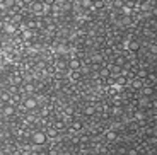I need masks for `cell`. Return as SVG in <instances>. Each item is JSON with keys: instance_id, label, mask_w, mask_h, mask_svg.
Segmentation results:
<instances>
[{"instance_id": "cell-13", "label": "cell", "mask_w": 157, "mask_h": 155, "mask_svg": "<svg viewBox=\"0 0 157 155\" xmlns=\"http://www.w3.org/2000/svg\"><path fill=\"white\" fill-rule=\"evenodd\" d=\"M128 155H138V150H137V148H135V150H133V148H130V150H128Z\"/></svg>"}, {"instance_id": "cell-7", "label": "cell", "mask_w": 157, "mask_h": 155, "mask_svg": "<svg viewBox=\"0 0 157 155\" xmlns=\"http://www.w3.org/2000/svg\"><path fill=\"white\" fill-rule=\"evenodd\" d=\"M33 7H31V10H33V14H36V16H41L43 14V2H33Z\"/></svg>"}, {"instance_id": "cell-2", "label": "cell", "mask_w": 157, "mask_h": 155, "mask_svg": "<svg viewBox=\"0 0 157 155\" xmlns=\"http://www.w3.org/2000/svg\"><path fill=\"white\" fill-rule=\"evenodd\" d=\"M82 60L78 58V56H70V58L67 60V68L70 70V72H80L82 70Z\"/></svg>"}, {"instance_id": "cell-14", "label": "cell", "mask_w": 157, "mask_h": 155, "mask_svg": "<svg viewBox=\"0 0 157 155\" xmlns=\"http://www.w3.org/2000/svg\"><path fill=\"white\" fill-rule=\"evenodd\" d=\"M4 19H2V17H0V32H2V29H4Z\"/></svg>"}, {"instance_id": "cell-11", "label": "cell", "mask_w": 157, "mask_h": 155, "mask_svg": "<svg viewBox=\"0 0 157 155\" xmlns=\"http://www.w3.org/2000/svg\"><path fill=\"white\" fill-rule=\"evenodd\" d=\"M2 112H4L5 116H12V114H14V106H10V104L4 106V109H2Z\"/></svg>"}, {"instance_id": "cell-15", "label": "cell", "mask_w": 157, "mask_h": 155, "mask_svg": "<svg viewBox=\"0 0 157 155\" xmlns=\"http://www.w3.org/2000/svg\"><path fill=\"white\" fill-rule=\"evenodd\" d=\"M2 41H4V34H2V32H0V43H2Z\"/></svg>"}, {"instance_id": "cell-4", "label": "cell", "mask_w": 157, "mask_h": 155, "mask_svg": "<svg viewBox=\"0 0 157 155\" xmlns=\"http://www.w3.org/2000/svg\"><path fill=\"white\" fill-rule=\"evenodd\" d=\"M144 84H145V82L142 80V78H138V77H133L132 80H128V87L132 90H140L142 87H144Z\"/></svg>"}, {"instance_id": "cell-12", "label": "cell", "mask_w": 157, "mask_h": 155, "mask_svg": "<svg viewBox=\"0 0 157 155\" xmlns=\"http://www.w3.org/2000/svg\"><path fill=\"white\" fill-rule=\"evenodd\" d=\"M70 78H72V80L77 82L78 78H80V72H70Z\"/></svg>"}, {"instance_id": "cell-9", "label": "cell", "mask_w": 157, "mask_h": 155, "mask_svg": "<svg viewBox=\"0 0 157 155\" xmlns=\"http://www.w3.org/2000/svg\"><path fill=\"white\" fill-rule=\"evenodd\" d=\"M104 138H106L108 142H116V140H118V133L114 131V130H108V131L104 133Z\"/></svg>"}, {"instance_id": "cell-8", "label": "cell", "mask_w": 157, "mask_h": 155, "mask_svg": "<svg viewBox=\"0 0 157 155\" xmlns=\"http://www.w3.org/2000/svg\"><path fill=\"white\" fill-rule=\"evenodd\" d=\"M68 128L72 130V131H75V133H80L82 131V123H80V121H77V119H72V123H70V126H68Z\"/></svg>"}, {"instance_id": "cell-6", "label": "cell", "mask_w": 157, "mask_h": 155, "mask_svg": "<svg viewBox=\"0 0 157 155\" xmlns=\"http://www.w3.org/2000/svg\"><path fill=\"white\" fill-rule=\"evenodd\" d=\"M140 92H142V97L154 96V85H147V84H144V87L140 89Z\"/></svg>"}, {"instance_id": "cell-5", "label": "cell", "mask_w": 157, "mask_h": 155, "mask_svg": "<svg viewBox=\"0 0 157 155\" xmlns=\"http://www.w3.org/2000/svg\"><path fill=\"white\" fill-rule=\"evenodd\" d=\"M33 38H34V32L29 31V29H26V27H22V31H21V41H22V43L33 41Z\"/></svg>"}, {"instance_id": "cell-1", "label": "cell", "mask_w": 157, "mask_h": 155, "mask_svg": "<svg viewBox=\"0 0 157 155\" xmlns=\"http://www.w3.org/2000/svg\"><path fill=\"white\" fill-rule=\"evenodd\" d=\"M46 142H48V136L44 135L43 130H36V131H33V135H31V143L34 145V147H43Z\"/></svg>"}, {"instance_id": "cell-3", "label": "cell", "mask_w": 157, "mask_h": 155, "mask_svg": "<svg viewBox=\"0 0 157 155\" xmlns=\"http://www.w3.org/2000/svg\"><path fill=\"white\" fill-rule=\"evenodd\" d=\"M22 108L26 109V111H34V109L38 108V99L33 97V96L22 97Z\"/></svg>"}, {"instance_id": "cell-10", "label": "cell", "mask_w": 157, "mask_h": 155, "mask_svg": "<svg viewBox=\"0 0 157 155\" xmlns=\"http://www.w3.org/2000/svg\"><path fill=\"white\" fill-rule=\"evenodd\" d=\"M84 114H86L87 118H92L96 114V108H94V106H87V108L84 109Z\"/></svg>"}]
</instances>
